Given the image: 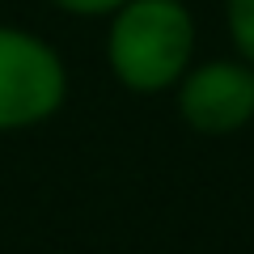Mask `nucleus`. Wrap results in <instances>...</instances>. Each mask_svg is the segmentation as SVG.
<instances>
[{"instance_id":"3","label":"nucleus","mask_w":254,"mask_h":254,"mask_svg":"<svg viewBox=\"0 0 254 254\" xmlns=\"http://www.w3.org/2000/svg\"><path fill=\"white\" fill-rule=\"evenodd\" d=\"M174 115L203 140L237 136L254 123V64L242 55L195 60L174 85Z\"/></svg>"},{"instance_id":"2","label":"nucleus","mask_w":254,"mask_h":254,"mask_svg":"<svg viewBox=\"0 0 254 254\" xmlns=\"http://www.w3.org/2000/svg\"><path fill=\"white\" fill-rule=\"evenodd\" d=\"M68 64L38 30L0 21V136L51 123L68 102Z\"/></svg>"},{"instance_id":"4","label":"nucleus","mask_w":254,"mask_h":254,"mask_svg":"<svg viewBox=\"0 0 254 254\" xmlns=\"http://www.w3.org/2000/svg\"><path fill=\"white\" fill-rule=\"evenodd\" d=\"M225 34L233 55L254 64V0H225Z\"/></svg>"},{"instance_id":"1","label":"nucleus","mask_w":254,"mask_h":254,"mask_svg":"<svg viewBox=\"0 0 254 254\" xmlns=\"http://www.w3.org/2000/svg\"><path fill=\"white\" fill-rule=\"evenodd\" d=\"M199 47L190 0H123L106 17V72L119 89L157 98L182 81Z\"/></svg>"},{"instance_id":"5","label":"nucleus","mask_w":254,"mask_h":254,"mask_svg":"<svg viewBox=\"0 0 254 254\" xmlns=\"http://www.w3.org/2000/svg\"><path fill=\"white\" fill-rule=\"evenodd\" d=\"M47 4L55 13H64V17H76V21H106L123 0H47Z\"/></svg>"}]
</instances>
